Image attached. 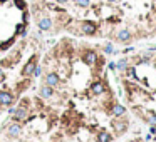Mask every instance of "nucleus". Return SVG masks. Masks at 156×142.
Segmentation results:
<instances>
[{
    "mask_svg": "<svg viewBox=\"0 0 156 142\" xmlns=\"http://www.w3.org/2000/svg\"><path fill=\"white\" fill-rule=\"evenodd\" d=\"M20 134H22L20 124H19V122H10L9 127H7V137H10V139H17Z\"/></svg>",
    "mask_w": 156,
    "mask_h": 142,
    "instance_id": "423d86ee",
    "label": "nucleus"
},
{
    "mask_svg": "<svg viewBox=\"0 0 156 142\" xmlns=\"http://www.w3.org/2000/svg\"><path fill=\"white\" fill-rule=\"evenodd\" d=\"M5 79V74H4V69H2V67H0V82H2V80Z\"/></svg>",
    "mask_w": 156,
    "mask_h": 142,
    "instance_id": "412c9836",
    "label": "nucleus"
},
{
    "mask_svg": "<svg viewBox=\"0 0 156 142\" xmlns=\"http://www.w3.org/2000/svg\"><path fill=\"white\" fill-rule=\"evenodd\" d=\"M35 67H37V60H35V57H32L29 62L24 65V69H22V75H24V77H32Z\"/></svg>",
    "mask_w": 156,
    "mask_h": 142,
    "instance_id": "9d476101",
    "label": "nucleus"
},
{
    "mask_svg": "<svg viewBox=\"0 0 156 142\" xmlns=\"http://www.w3.org/2000/svg\"><path fill=\"white\" fill-rule=\"evenodd\" d=\"M131 38H133V33H131L129 29H121V30H118V33H116V40L121 42V44L129 42Z\"/></svg>",
    "mask_w": 156,
    "mask_h": 142,
    "instance_id": "f8f14e48",
    "label": "nucleus"
},
{
    "mask_svg": "<svg viewBox=\"0 0 156 142\" xmlns=\"http://www.w3.org/2000/svg\"><path fill=\"white\" fill-rule=\"evenodd\" d=\"M52 18L51 17H40L37 20V27L40 32H49V30H52Z\"/></svg>",
    "mask_w": 156,
    "mask_h": 142,
    "instance_id": "0eeeda50",
    "label": "nucleus"
},
{
    "mask_svg": "<svg viewBox=\"0 0 156 142\" xmlns=\"http://www.w3.org/2000/svg\"><path fill=\"white\" fill-rule=\"evenodd\" d=\"M39 95H40V99L49 100V99H52V97L55 95V90H54V87H49V85L44 84L42 87L39 89Z\"/></svg>",
    "mask_w": 156,
    "mask_h": 142,
    "instance_id": "9b49d317",
    "label": "nucleus"
},
{
    "mask_svg": "<svg viewBox=\"0 0 156 142\" xmlns=\"http://www.w3.org/2000/svg\"><path fill=\"white\" fill-rule=\"evenodd\" d=\"M156 132V127H149V134H155Z\"/></svg>",
    "mask_w": 156,
    "mask_h": 142,
    "instance_id": "b1692460",
    "label": "nucleus"
},
{
    "mask_svg": "<svg viewBox=\"0 0 156 142\" xmlns=\"http://www.w3.org/2000/svg\"><path fill=\"white\" fill-rule=\"evenodd\" d=\"M74 2H76V5L81 8H87L89 5H91V0H74Z\"/></svg>",
    "mask_w": 156,
    "mask_h": 142,
    "instance_id": "a211bd4d",
    "label": "nucleus"
},
{
    "mask_svg": "<svg viewBox=\"0 0 156 142\" xmlns=\"http://www.w3.org/2000/svg\"><path fill=\"white\" fill-rule=\"evenodd\" d=\"M126 74H128V77H136V69L134 67H128Z\"/></svg>",
    "mask_w": 156,
    "mask_h": 142,
    "instance_id": "aec40b11",
    "label": "nucleus"
},
{
    "mask_svg": "<svg viewBox=\"0 0 156 142\" xmlns=\"http://www.w3.org/2000/svg\"><path fill=\"white\" fill-rule=\"evenodd\" d=\"M9 114L13 117V122H20V121H24V119L29 117V109L25 107V102H22L19 107L9 109Z\"/></svg>",
    "mask_w": 156,
    "mask_h": 142,
    "instance_id": "f257e3e1",
    "label": "nucleus"
},
{
    "mask_svg": "<svg viewBox=\"0 0 156 142\" xmlns=\"http://www.w3.org/2000/svg\"><path fill=\"white\" fill-rule=\"evenodd\" d=\"M106 90H107V87L102 80H96L94 84H91V89H89L93 95H102V94H106Z\"/></svg>",
    "mask_w": 156,
    "mask_h": 142,
    "instance_id": "39448f33",
    "label": "nucleus"
},
{
    "mask_svg": "<svg viewBox=\"0 0 156 142\" xmlns=\"http://www.w3.org/2000/svg\"><path fill=\"white\" fill-rule=\"evenodd\" d=\"M55 2H57V4H60V5H66L69 0H55Z\"/></svg>",
    "mask_w": 156,
    "mask_h": 142,
    "instance_id": "5701e85b",
    "label": "nucleus"
},
{
    "mask_svg": "<svg viewBox=\"0 0 156 142\" xmlns=\"http://www.w3.org/2000/svg\"><path fill=\"white\" fill-rule=\"evenodd\" d=\"M15 95L9 90H0V107H9L13 104Z\"/></svg>",
    "mask_w": 156,
    "mask_h": 142,
    "instance_id": "20e7f679",
    "label": "nucleus"
},
{
    "mask_svg": "<svg viewBox=\"0 0 156 142\" xmlns=\"http://www.w3.org/2000/svg\"><path fill=\"white\" fill-rule=\"evenodd\" d=\"M111 125H113V129H114V134H116V135H121V134H124L128 130L129 122H128L126 117H114V121Z\"/></svg>",
    "mask_w": 156,
    "mask_h": 142,
    "instance_id": "f03ea898",
    "label": "nucleus"
},
{
    "mask_svg": "<svg viewBox=\"0 0 156 142\" xmlns=\"http://www.w3.org/2000/svg\"><path fill=\"white\" fill-rule=\"evenodd\" d=\"M128 67H129V58L128 57H121L118 62H116V70L118 72H126Z\"/></svg>",
    "mask_w": 156,
    "mask_h": 142,
    "instance_id": "4468645a",
    "label": "nucleus"
},
{
    "mask_svg": "<svg viewBox=\"0 0 156 142\" xmlns=\"http://www.w3.org/2000/svg\"><path fill=\"white\" fill-rule=\"evenodd\" d=\"M0 2H7V0H0Z\"/></svg>",
    "mask_w": 156,
    "mask_h": 142,
    "instance_id": "a878e982",
    "label": "nucleus"
},
{
    "mask_svg": "<svg viewBox=\"0 0 156 142\" xmlns=\"http://www.w3.org/2000/svg\"><path fill=\"white\" fill-rule=\"evenodd\" d=\"M106 2H107V4H116L118 0H106Z\"/></svg>",
    "mask_w": 156,
    "mask_h": 142,
    "instance_id": "393cba45",
    "label": "nucleus"
},
{
    "mask_svg": "<svg viewBox=\"0 0 156 142\" xmlns=\"http://www.w3.org/2000/svg\"><path fill=\"white\" fill-rule=\"evenodd\" d=\"M109 115H113V117H124V115H126V107L121 105V104H114L113 107H111V110H109Z\"/></svg>",
    "mask_w": 156,
    "mask_h": 142,
    "instance_id": "ddd939ff",
    "label": "nucleus"
},
{
    "mask_svg": "<svg viewBox=\"0 0 156 142\" xmlns=\"http://www.w3.org/2000/svg\"><path fill=\"white\" fill-rule=\"evenodd\" d=\"M40 75H42V67L37 65V67H35V70H34V74H32V77H34V79H39Z\"/></svg>",
    "mask_w": 156,
    "mask_h": 142,
    "instance_id": "6ab92c4d",
    "label": "nucleus"
},
{
    "mask_svg": "<svg viewBox=\"0 0 156 142\" xmlns=\"http://www.w3.org/2000/svg\"><path fill=\"white\" fill-rule=\"evenodd\" d=\"M97 52L96 50H86L84 54H82V62L87 64V65H96L97 62Z\"/></svg>",
    "mask_w": 156,
    "mask_h": 142,
    "instance_id": "6e6552de",
    "label": "nucleus"
},
{
    "mask_svg": "<svg viewBox=\"0 0 156 142\" xmlns=\"http://www.w3.org/2000/svg\"><path fill=\"white\" fill-rule=\"evenodd\" d=\"M102 50H104V54L107 55H113L116 50H114V45L111 44V42H107V44H104V47H102Z\"/></svg>",
    "mask_w": 156,
    "mask_h": 142,
    "instance_id": "f3484780",
    "label": "nucleus"
},
{
    "mask_svg": "<svg viewBox=\"0 0 156 142\" xmlns=\"http://www.w3.org/2000/svg\"><path fill=\"white\" fill-rule=\"evenodd\" d=\"M146 122L149 127H156V112L155 110H148L146 112Z\"/></svg>",
    "mask_w": 156,
    "mask_h": 142,
    "instance_id": "dca6fc26",
    "label": "nucleus"
},
{
    "mask_svg": "<svg viewBox=\"0 0 156 142\" xmlns=\"http://www.w3.org/2000/svg\"><path fill=\"white\" fill-rule=\"evenodd\" d=\"M96 142H113V135L107 130H101V132L97 134Z\"/></svg>",
    "mask_w": 156,
    "mask_h": 142,
    "instance_id": "2eb2a0df",
    "label": "nucleus"
},
{
    "mask_svg": "<svg viewBox=\"0 0 156 142\" xmlns=\"http://www.w3.org/2000/svg\"><path fill=\"white\" fill-rule=\"evenodd\" d=\"M97 30V25L94 22H89V20H84L81 24V32L84 33V35H94Z\"/></svg>",
    "mask_w": 156,
    "mask_h": 142,
    "instance_id": "1a4fd4ad",
    "label": "nucleus"
},
{
    "mask_svg": "<svg viewBox=\"0 0 156 142\" xmlns=\"http://www.w3.org/2000/svg\"><path fill=\"white\" fill-rule=\"evenodd\" d=\"M111 69V70H116V62H109V65H107Z\"/></svg>",
    "mask_w": 156,
    "mask_h": 142,
    "instance_id": "4be33fe9",
    "label": "nucleus"
},
{
    "mask_svg": "<svg viewBox=\"0 0 156 142\" xmlns=\"http://www.w3.org/2000/svg\"><path fill=\"white\" fill-rule=\"evenodd\" d=\"M44 84L49 85V87H59L60 85V77L59 74H55V72H47L46 77H44Z\"/></svg>",
    "mask_w": 156,
    "mask_h": 142,
    "instance_id": "7ed1b4c3",
    "label": "nucleus"
}]
</instances>
